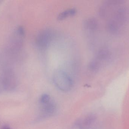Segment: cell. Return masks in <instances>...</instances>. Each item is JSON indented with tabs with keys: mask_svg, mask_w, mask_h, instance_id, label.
I'll use <instances>...</instances> for the list:
<instances>
[{
	"mask_svg": "<svg viewBox=\"0 0 129 129\" xmlns=\"http://www.w3.org/2000/svg\"><path fill=\"white\" fill-rule=\"evenodd\" d=\"M53 81L56 87L62 91H68L73 87L72 79L66 72L62 70H57L54 72Z\"/></svg>",
	"mask_w": 129,
	"mask_h": 129,
	"instance_id": "5b68a950",
	"label": "cell"
},
{
	"mask_svg": "<svg viewBox=\"0 0 129 129\" xmlns=\"http://www.w3.org/2000/svg\"><path fill=\"white\" fill-rule=\"evenodd\" d=\"M53 38V33L50 29H44L39 32L36 39V43L39 48L45 49L50 45Z\"/></svg>",
	"mask_w": 129,
	"mask_h": 129,
	"instance_id": "8992f818",
	"label": "cell"
},
{
	"mask_svg": "<svg viewBox=\"0 0 129 129\" xmlns=\"http://www.w3.org/2000/svg\"><path fill=\"white\" fill-rule=\"evenodd\" d=\"M111 54L107 49L99 50L94 59L88 64V69L91 72H98L105 64H107L111 59Z\"/></svg>",
	"mask_w": 129,
	"mask_h": 129,
	"instance_id": "3957f363",
	"label": "cell"
},
{
	"mask_svg": "<svg viewBox=\"0 0 129 129\" xmlns=\"http://www.w3.org/2000/svg\"><path fill=\"white\" fill-rule=\"evenodd\" d=\"M40 117L45 118L55 113L56 105L50 96L47 94H42L39 100Z\"/></svg>",
	"mask_w": 129,
	"mask_h": 129,
	"instance_id": "277c9868",
	"label": "cell"
},
{
	"mask_svg": "<svg viewBox=\"0 0 129 129\" xmlns=\"http://www.w3.org/2000/svg\"><path fill=\"white\" fill-rule=\"evenodd\" d=\"M99 13L107 18V29L111 34L120 33L128 24L129 5L125 1H106L101 6Z\"/></svg>",
	"mask_w": 129,
	"mask_h": 129,
	"instance_id": "6da1fadb",
	"label": "cell"
},
{
	"mask_svg": "<svg viewBox=\"0 0 129 129\" xmlns=\"http://www.w3.org/2000/svg\"><path fill=\"white\" fill-rule=\"evenodd\" d=\"M76 13V10L74 8L67 9L61 12L58 15V19L59 20H63L68 17L75 15Z\"/></svg>",
	"mask_w": 129,
	"mask_h": 129,
	"instance_id": "ba28073f",
	"label": "cell"
},
{
	"mask_svg": "<svg viewBox=\"0 0 129 129\" xmlns=\"http://www.w3.org/2000/svg\"><path fill=\"white\" fill-rule=\"evenodd\" d=\"M1 83L3 91H13L16 88L18 81L16 73L10 67H5L0 73Z\"/></svg>",
	"mask_w": 129,
	"mask_h": 129,
	"instance_id": "7a4b0ae2",
	"label": "cell"
},
{
	"mask_svg": "<svg viewBox=\"0 0 129 129\" xmlns=\"http://www.w3.org/2000/svg\"><path fill=\"white\" fill-rule=\"evenodd\" d=\"M1 129H12V128L7 125H4L2 126Z\"/></svg>",
	"mask_w": 129,
	"mask_h": 129,
	"instance_id": "9c48e42d",
	"label": "cell"
},
{
	"mask_svg": "<svg viewBox=\"0 0 129 129\" xmlns=\"http://www.w3.org/2000/svg\"><path fill=\"white\" fill-rule=\"evenodd\" d=\"M2 126H1V121H0V129H1V128Z\"/></svg>",
	"mask_w": 129,
	"mask_h": 129,
	"instance_id": "30bf717a",
	"label": "cell"
},
{
	"mask_svg": "<svg viewBox=\"0 0 129 129\" xmlns=\"http://www.w3.org/2000/svg\"><path fill=\"white\" fill-rule=\"evenodd\" d=\"M83 27L86 30L89 31L95 30L98 28V21L93 17L87 18L83 22Z\"/></svg>",
	"mask_w": 129,
	"mask_h": 129,
	"instance_id": "52a82bcc",
	"label": "cell"
}]
</instances>
